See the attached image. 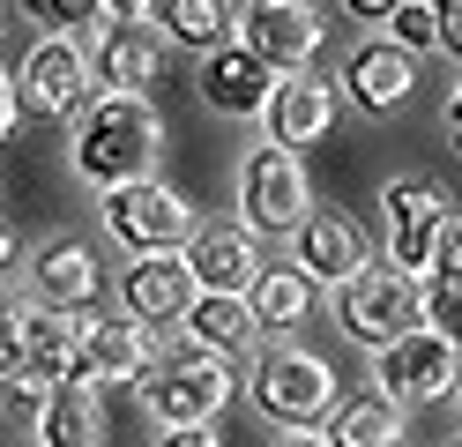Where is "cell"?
Returning <instances> with one entry per match:
<instances>
[{"label":"cell","mask_w":462,"mask_h":447,"mask_svg":"<svg viewBox=\"0 0 462 447\" xmlns=\"http://www.w3.org/2000/svg\"><path fill=\"white\" fill-rule=\"evenodd\" d=\"M157 149H164V119L150 98H97L75 119V172L97 194L127 187V179H157Z\"/></svg>","instance_id":"6da1fadb"},{"label":"cell","mask_w":462,"mask_h":447,"mask_svg":"<svg viewBox=\"0 0 462 447\" xmlns=\"http://www.w3.org/2000/svg\"><path fill=\"white\" fill-rule=\"evenodd\" d=\"M231 396H239L231 358L194 350V343L150 358V373H142V410H150L164 433H217V417H224Z\"/></svg>","instance_id":"7a4b0ae2"},{"label":"cell","mask_w":462,"mask_h":447,"mask_svg":"<svg viewBox=\"0 0 462 447\" xmlns=\"http://www.w3.org/2000/svg\"><path fill=\"white\" fill-rule=\"evenodd\" d=\"M336 396H343L336 366H328L321 350H306V343H269L262 358H254V403H262V417H276L283 433L328 425Z\"/></svg>","instance_id":"3957f363"},{"label":"cell","mask_w":462,"mask_h":447,"mask_svg":"<svg viewBox=\"0 0 462 447\" xmlns=\"http://www.w3.org/2000/svg\"><path fill=\"white\" fill-rule=\"evenodd\" d=\"M97 217L112 231V247H127L134 261L142 254H187V238L201 231L194 224V201L164 179H127V187L97 194Z\"/></svg>","instance_id":"277c9868"},{"label":"cell","mask_w":462,"mask_h":447,"mask_svg":"<svg viewBox=\"0 0 462 447\" xmlns=\"http://www.w3.org/2000/svg\"><path fill=\"white\" fill-rule=\"evenodd\" d=\"M336 321L343 336L365 343V350H388L395 336H411V328H425V298L411 276H395L388 261H365L351 284L336 291Z\"/></svg>","instance_id":"5b68a950"},{"label":"cell","mask_w":462,"mask_h":447,"mask_svg":"<svg viewBox=\"0 0 462 447\" xmlns=\"http://www.w3.org/2000/svg\"><path fill=\"white\" fill-rule=\"evenodd\" d=\"M455 366H462L455 336L411 328V336H395L388 350H373V396L395 403V410H411V403H448V396H455Z\"/></svg>","instance_id":"8992f818"},{"label":"cell","mask_w":462,"mask_h":447,"mask_svg":"<svg viewBox=\"0 0 462 447\" xmlns=\"http://www.w3.org/2000/svg\"><path fill=\"white\" fill-rule=\"evenodd\" d=\"M306 209H313V187H306V164L299 157H283V149L269 142H254L246 149V164H239V231L246 238H276V231H299L306 224Z\"/></svg>","instance_id":"52a82bcc"},{"label":"cell","mask_w":462,"mask_h":447,"mask_svg":"<svg viewBox=\"0 0 462 447\" xmlns=\"http://www.w3.org/2000/svg\"><path fill=\"white\" fill-rule=\"evenodd\" d=\"M231 30L262 68L283 82V75H313V52H321V15L306 0H254V8H231Z\"/></svg>","instance_id":"ba28073f"},{"label":"cell","mask_w":462,"mask_h":447,"mask_svg":"<svg viewBox=\"0 0 462 447\" xmlns=\"http://www.w3.org/2000/svg\"><path fill=\"white\" fill-rule=\"evenodd\" d=\"M381 217H388V268L418 284L432 268V254H440V238L455 231L448 194L425 187V179H395V187H381Z\"/></svg>","instance_id":"9c48e42d"},{"label":"cell","mask_w":462,"mask_h":447,"mask_svg":"<svg viewBox=\"0 0 462 447\" xmlns=\"http://www.w3.org/2000/svg\"><path fill=\"white\" fill-rule=\"evenodd\" d=\"M8 82H15V112L31 119H82V105H90V60L75 38H38Z\"/></svg>","instance_id":"30bf717a"},{"label":"cell","mask_w":462,"mask_h":447,"mask_svg":"<svg viewBox=\"0 0 462 447\" xmlns=\"http://www.w3.org/2000/svg\"><path fill=\"white\" fill-rule=\"evenodd\" d=\"M150 328H134V321H97V313H82V336H75V380L82 387H127L150 373Z\"/></svg>","instance_id":"8fae6325"},{"label":"cell","mask_w":462,"mask_h":447,"mask_svg":"<svg viewBox=\"0 0 462 447\" xmlns=\"http://www.w3.org/2000/svg\"><path fill=\"white\" fill-rule=\"evenodd\" d=\"M291 247H299V261H291L299 276H306V284H336V291L373 261V254H365V231L343 217V209H306V224L291 231Z\"/></svg>","instance_id":"7c38bea8"},{"label":"cell","mask_w":462,"mask_h":447,"mask_svg":"<svg viewBox=\"0 0 462 447\" xmlns=\"http://www.w3.org/2000/svg\"><path fill=\"white\" fill-rule=\"evenodd\" d=\"M97 284H105V268H97L90 238H45L38 261H31V291H38L45 313H90Z\"/></svg>","instance_id":"4fadbf2b"},{"label":"cell","mask_w":462,"mask_h":447,"mask_svg":"<svg viewBox=\"0 0 462 447\" xmlns=\"http://www.w3.org/2000/svg\"><path fill=\"white\" fill-rule=\"evenodd\" d=\"M269 149H283V157H299V149H313V142H328V127H336V89L321 82V75H283L276 89H269Z\"/></svg>","instance_id":"5bb4252c"},{"label":"cell","mask_w":462,"mask_h":447,"mask_svg":"<svg viewBox=\"0 0 462 447\" xmlns=\"http://www.w3.org/2000/svg\"><path fill=\"white\" fill-rule=\"evenodd\" d=\"M194 89H201V105H209L217 119H262L276 75L246 45H217V52H201V82Z\"/></svg>","instance_id":"9a60e30c"},{"label":"cell","mask_w":462,"mask_h":447,"mask_svg":"<svg viewBox=\"0 0 462 447\" xmlns=\"http://www.w3.org/2000/svg\"><path fill=\"white\" fill-rule=\"evenodd\" d=\"M120 321L134 328H157V321H180L194 306V276H187V254H142L127 261V276H120Z\"/></svg>","instance_id":"2e32d148"},{"label":"cell","mask_w":462,"mask_h":447,"mask_svg":"<svg viewBox=\"0 0 462 447\" xmlns=\"http://www.w3.org/2000/svg\"><path fill=\"white\" fill-rule=\"evenodd\" d=\"M82 60H90V82L105 89V98H150V89L164 82V45H157V30H105Z\"/></svg>","instance_id":"e0dca14e"},{"label":"cell","mask_w":462,"mask_h":447,"mask_svg":"<svg viewBox=\"0 0 462 447\" xmlns=\"http://www.w3.org/2000/svg\"><path fill=\"white\" fill-rule=\"evenodd\" d=\"M411 89H418V60L395 52L388 38H365V45H351V60H343V89H336V98H351L373 119H388Z\"/></svg>","instance_id":"ac0fdd59"},{"label":"cell","mask_w":462,"mask_h":447,"mask_svg":"<svg viewBox=\"0 0 462 447\" xmlns=\"http://www.w3.org/2000/svg\"><path fill=\"white\" fill-rule=\"evenodd\" d=\"M187 276L209 298H246V284L262 276V247L246 231H194L187 238Z\"/></svg>","instance_id":"d6986e66"},{"label":"cell","mask_w":462,"mask_h":447,"mask_svg":"<svg viewBox=\"0 0 462 447\" xmlns=\"http://www.w3.org/2000/svg\"><path fill=\"white\" fill-rule=\"evenodd\" d=\"M75 336H82V313L23 306V380H31V387L75 380Z\"/></svg>","instance_id":"ffe728a7"},{"label":"cell","mask_w":462,"mask_h":447,"mask_svg":"<svg viewBox=\"0 0 462 447\" xmlns=\"http://www.w3.org/2000/svg\"><path fill=\"white\" fill-rule=\"evenodd\" d=\"M105 440V396L82 380L45 387V410H38V447H97Z\"/></svg>","instance_id":"44dd1931"},{"label":"cell","mask_w":462,"mask_h":447,"mask_svg":"<svg viewBox=\"0 0 462 447\" xmlns=\"http://www.w3.org/2000/svg\"><path fill=\"white\" fill-rule=\"evenodd\" d=\"M246 313H254V336H283V328H299L313 313V284L299 268H262L246 284Z\"/></svg>","instance_id":"7402d4cb"},{"label":"cell","mask_w":462,"mask_h":447,"mask_svg":"<svg viewBox=\"0 0 462 447\" xmlns=\"http://www.w3.org/2000/svg\"><path fill=\"white\" fill-rule=\"evenodd\" d=\"M150 30H157V45L217 52V45H231V8H224V0H157Z\"/></svg>","instance_id":"603a6c76"},{"label":"cell","mask_w":462,"mask_h":447,"mask_svg":"<svg viewBox=\"0 0 462 447\" xmlns=\"http://www.w3.org/2000/svg\"><path fill=\"white\" fill-rule=\"evenodd\" d=\"M180 321H187V343H194V350H217V358L254 350V313H246V298H209V291H194V306H187Z\"/></svg>","instance_id":"cb8c5ba5"},{"label":"cell","mask_w":462,"mask_h":447,"mask_svg":"<svg viewBox=\"0 0 462 447\" xmlns=\"http://www.w3.org/2000/svg\"><path fill=\"white\" fill-rule=\"evenodd\" d=\"M402 417H411V410L365 396V403H343L321 433H328V447H402Z\"/></svg>","instance_id":"d4e9b609"},{"label":"cell","mask_w":462,"mask_h":447,"mask_svg":"<svg viewBox=\"0 0 462 447\" xmlns=\"http://www.w3.org/2000/svg\"><path fill=\"white\" fill-rule=\"evenodd\" d=\"M381 30H388V45H395V52H411V60H418L425 45H440V8H432V0H402V8H388Z\"/></svg>","instance_id":"484cf974"},{"label":"cell","mask_w":462,"mask_h":447,"mask_svg":"<svg viewBox=\"0 0 462 447\" xmlns=\"http://www.w3.org/2000/svg\"><path fill=\"white\" fill-rule=\"evenodd\" d=\"M31 23L45 30V38H68V30H97V8H68V0H38Z\"/></svg>","instance_id":"4316f807"},{"label":"cell","mask_w":462,"mask_h":447,"mask_svg":"<svg viewBox=\"0 0 462 447\" xmlns=\"http://www.w3.org/2000/svg\"><path fill=\"white\" fill-rule=\"evenodd\" d=\"M8 380H23V306L15 298L0 306V387Z\"/></svg>","instance_id":"83f0119b"},{"label":"cell","mask_w":462,"mask_h":447,"mask_svg":"<svg viewBox=\"0 0 462 447\" xmlns=\"http://www.w3.org/2000/svg\"><path fill=\"white\" fill-rule=\"evenodd\" d=\"M38 410H45V387H31V380L0 387V417H8V425H38Z\"/></svg>","instance_id":"f1b7e54d"},{"label":"cell","mask_w":462,"mask_h":447,"mask_svg":"<svg viewBox=\"0 0 462 447\" xmlns=\"http://www.w3.org/2000/svg\"><path fill=\"white\" fill-rule=\"evenodd\" d=\"M15 119H23V112H15V82H8V68H0V142L15 135Z\"/></svg>","instance_id":"f546056e"},{"label":"cell","mask_w":462,"mask_h":447,"mask_svg":"<svg viewBox=\"0 0 462 447\" xmlns=\"http://www.w3.org/2000/svg\"><path fill=\"white\" fill-rule=\"evenodd\" d=\"M276 447H328L321 425H299V433H276Z\"/></svg>","instance_id":"4dcf8cb0"},{"label":"cell","mask_w":462,"mask_h":447,"mask_svg":"<svg viewBox=\"0 0 462 447\" xmlns=\"http://www.w3.org/2000/svg\"><path fill=\"white\" fill-rule=\"evenodd\" d=\"M351 23H365V30H381V23H388V8H381V0H351Z\"/></svg>","instance_id":"1f68e13d"},{"label":"cell","mask_w":462,"mask_h":447,"mask_svg":"<svg viewBox=\"0 0 462 447\" xmlns=\"http://www.w3.org/2000/svg\"><path fill=\"white\" fill-rule=\"evenodd\" d=\"M157 447H224V440H217V433H164Z\"/></svg>","instance_id":"d6a6232c"},{"label":"cell","mask_w":462,"mask_h":447,"mask_svg":"<svg viewBox=\"0 0 462 447\" xmlns=\"http://www.w3.org/2000/svg\"><path fill=\"white\" fill-rule=\"evenodd\" d=\"M15 254H23V238H15V224H0V276L15 268Z\"/></svg>","instance_id":"836d02e7"}]
</instances>
